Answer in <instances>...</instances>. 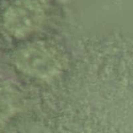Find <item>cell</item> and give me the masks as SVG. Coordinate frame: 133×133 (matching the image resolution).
<instances>
[{
  "label": "cell",
  "mask_w": 133,
  "mask_h": 133,
  "mask_svg": "<svg viewBox=\"0 0 133 133\" xmlns=\"http://www.w3.org/2000/svg\"><path fill=\"white\" fill-rule=\"evenodd\" d=\"M21 63L27 73L43 78L51 77L59 71L61 66L57 55L42 46L25 50Z\"/></svg>",
  "instance_id": "1"
},
{
  "label": "cell",
  "mask_w": 133,
  "mask_h": 133,
  "mask_svg": "<svg viewBox=\"0 0 133 133\" xmlns=\"http://www.w3.org/2000/svg\"><path fill=\"white\" fill-rule=\"evenodd\" d=\"M13 9V29L19 34H25L35 29L41 23L43 14L39 2L28 0Z\"/></svg>",
  "instance_id": "2"
}]
</instances>
